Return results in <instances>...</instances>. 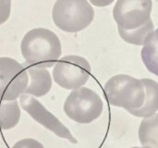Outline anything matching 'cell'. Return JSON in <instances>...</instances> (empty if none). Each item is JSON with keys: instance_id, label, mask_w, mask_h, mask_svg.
<instances>
[{"instance_id": "obj_1", "label": "cell", "mask_w": 158, "mask_h": 148, "mask_svg": "<svg viewBox=\"0 0 158 148\" xmlns=\"http://www.w3.org/2000/svg\"><path fill=\"white\" fill-rule=\"evenodd\" d=\"M152 0H118L113 17L120 37L126 42L143 45L155 26L151 18Z\"/></svg>"}, {"instance_id": "obj_2", "label": "cell", "mask_w": 158, "mask_h": 148, "mask_svg": "<svg viewBox=\"0 0 158 148\" xmlns=\"http://www.w3.org/2000/svg\"><path fill=\"white\" fill-rule=\"evenodd\" d=\"M20 53L28 64L49 68L54 66L61 56V41L57 35L48 29H32L22 38Z\"/></svg>"}, {"instance_id": "obj_3", "label": "cell", "mask_w": 158, "mask_h": 148, "mask_svg": "<svg viewBox=\"0 0 158 148\" xmlns=\"http://www.w3.org/2000/svg\"><path fill=\"white\" fill-rule=\"evenodd\" d=\"M104 90L110 105L123 108L134 116L146 101L147 88L144 78L117 75L106 83Z\"/></svg>"}, {"instance_id": "obj_4", "label": "cell", "mask_w": 158, "mask_h": 148, "mask_svg": "<svg viewBox=\"0 0 158 148\" xmlns=\"http://www.w3.org/2000/svg\"><path fill=\"white\" fill-rule=\"evenodd\" d=\"M94 10L87 0H56L52 9L55 25L61 30L75 33L93 22Z\"/></svg>"}, {"instance_id": "obj_5", "label": "cell", "mask_w": 158, "mask_h": 148, "mask_svg": "<svg viewBox=\"0 0 158 148\" xmlns=\"http://www.w3.org/2000/svg\"><path fill=\"white\" fill-rule=\"evenodd\" d=\"M63 109L65 114L72 121L87 124L100 117L103 112L104 103L95 91L81 87L73 89L69 93Z\"/></svg>"}, {"instance_id": "obj_6", "label": "cell", "mask_w": 158, "mask_h": 148, "mask_svg": "<svg viewBox=\"0 0 158 148\" xmlns=\"http://www.w3.org/2000/svg\"><path fill=\"white\" fill-rule=\"evenodd\" d=\"M89 62L79 55L61 57L53 69V79L61 88L77 89L84 86L91 76Z\"/></svg>"}, {"instance_id": "obj_7", "label": "cell", "mask_w": 158, "mask_h": 148, "mask_svg": "<svg viewBox=\"0 0 158 148\" xmlns=\"http://www.w3.org/2000/svg\"><path fill=\"white\" fill-rule=\"evenodd\" d=\"M29 75L24 65L13 58L0 57V99L16 100L24 94Z\"/></svg>"}, {"instance_id": "obj_8", "label": "cell", "mask_w": 158, "mask_h": 148, "mask_svg": "<svg viewBox=\"0 0 158 148\" xmlns=\"http://www.w3.org/2000/svg\"><path fill=\"white\" fill-rule=\"evenodd\" d=\"M19 104L34 121L48 129L60 138L67 139L72 144H77L76 138L70 131L33 96L22 94L19 96Z\"/></svg>"}, {"instance_id": "obj_9", "label": "cell", "mask_w": 158, "mask_h": 148, "mask_svg": "<svg viewBox=\"0 0 158 148\" xmlns=\"http://www.w3.org/2000/svg\"><path fill=\"white\" fill-rule=\"evenodd\" d=\"M25 68L29 75V83L24 94L41 98L49 93L52 88V76L46 68H40L26 63Z\"/></svg>"}, {"instance_id": "obj_10", "label": "cell", "mask_w": 158, "mask_h": 148, "mask_svg": "<svg viewBox=\"0 0 158 148\" xmlns=\"http://www.w3.org/2000/svg\"><path fill=\"white\" fill-rule=\"evenodd\" d=\"M141 55L147 70L158 76V29L146 39Z\"/></svg>"}, {"instance_id": "obj_11", "label": "cell", "mask_w": 158, "mask_h": 148, "mask_svg": "<svg viewBox=\"0 0 158 148\" xmlns=\"http://www.w3.org/2000/svg\"><path fill=\"white\" fill-rule=\"evenodd\" d=\"M139 139L143 146L158 148V113L147 117L141 122Z\"/></svg>"}, {"instance_id": "obj_12", "label": "cell", "mask_w": 158, "mask_h": 148, "mask_svg": "<svg viewBox=\"0 0 158 148\" xmlns=\"http://www.w3.org/2000/svg\"><path fill=\"white\" fill-rule=\"evenodd\" d=\"M20 119V108L18 100L0 99V129L10 130L16 127Z\"/></svg>"}, {"instance_id": "obj_13", "label": "cell", "mask_w": 158, "mask_h": 148, "mask_svg": "<svg viewBox=\"0 0 158 148\" xmlns=\"http://www.w3.org/2000/svg\"><path fill=\"white\" fill-rule=\"evenodd\" d=\"M147 88V97L144 106L136 114V117L147 118L158 111V83L149 78H144Z\"/></svg>"}, {"instance_id": "obj_14", "label": "cell", "mask_w": 158, "mask_h": 148, "mask_svg": "<svg viewBox=\"0 0 158 148\" xmlns=\"http://www.w3.org/2000/svg\"><path fill=\"white\" fill-rule=\"evenodd\" d=\"M11 13V0H0V25L7 21Z\"/></svg>"}, {"instance_id": "obj_15", "label": "cell", "mask_w": 158, "mask_h": 148, "mask_svg": "<svg viewBox=\"0 0 158 148\" xmlns=\"http://www.w3.org/2000/svg\"><path fill=\"white\" fill-rule=\"evenodd\" d=\"M11 148H44V146L33 138H25L18 141Z\"/></svg>"}, {"instance_id": "obj_16", "label": "cell", "mask_w": 158, "mask_h": 148, "mask_svg": "<svg viewBox=\"0 0 158 148\" xmlns=\"http://www.w3.org/2000/svg\"><path fill=\"white\" fill-rule=\"evenodd\" d=\"M91 2L92 5L95 6H107L109 5H111L115 0H89Z\"/></svg>"}, {"instance_id": "obj_17", "label": "cell", "mask_w": 158, "mask_h": 148, "mask_svg": "<svg viewBox=\"0 0 158 148\" xmlns=\"http://www.w3.org/2000/svg\"><path fill=\"white\" fill-rule=\"evenodd\" d=\"M131 148H148V147H146V146H143V147H136V146H135V147H131Z\"/></svg>"}]
</instances>
